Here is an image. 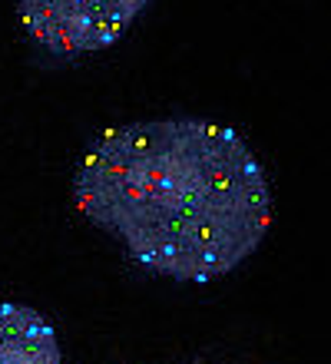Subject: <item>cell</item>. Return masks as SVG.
<instances>
[{"instance_id": "obj_1", "label": "cell", "mask_w": 331, "mask_h": 364, "mask_svg": "<svg viewBox=\"0 0 331 364\" xmlns=\"http://www.w3.org/2000/svg\"><path fill=\"white\" fill-rule=\"evenodd\" d=\"M73 202L136 265L196 285L236 272L272 229L252 146L192 116L106 129L76 166Z\"/></svg>"}, {"instance_id": "obj_2", "label": "cell", "mask_w": 331, "mask_h": 364, "mask_svg": "<svg viewBox=\"0 0 331 364\" xmlns=\"http://www.w3.org/2000/svg\"><path fill=\"white\" fill-rule=\"evenodd\" d=\"M152 0H17V17L30 37L57 57L106 50Z\"/></svg>"}, {"instance_id": "obj_3", "label": "cell", "mask_w": 331, "mask_h": 364, "mask_svg": "<svg viewBox=\"0 0 331 364\" xmlns=\"http://www.w3.org/2000/svg\"><path fill=\"white\" fill-rule=\"evenodd\" d=\"M0 364H63V348L37 308L0 301Z\"/></svg>"}]
</instances>
